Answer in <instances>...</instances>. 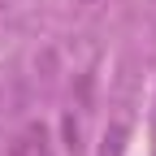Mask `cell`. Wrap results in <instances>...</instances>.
<instances>
[{
  "label": "cell",
  "mask_w": 156,
  "mask_h": 156,
  "mask_svg": "<svg viewBox=\"0 0 156 156\" xmlns=\"http://www.w3.org/2000/svg\"><path fill=\"white\" fill-rule=\"evenodd\" d=\"M65 143L78 147V126H74V117H65Z\"/></svg>",
  "instance_id": "2"
},
{
  "label": "cell",
  "mask_w": 156,
  "mask_h": 156,
  "mask_svg": "<svg viewBox=\"0 0 156 156\" xmlns=\"http://www.w3.org/2000/svg\"><path fill=\"white\" fill-rule=\"evenodd\" d=\"M122 143H126V126H113L104 134V156H122Z\"/></svg>",
  "instance_id": "1"
}]
</instances>
